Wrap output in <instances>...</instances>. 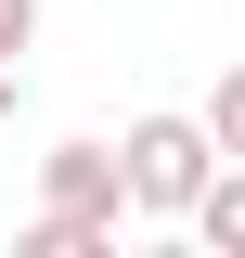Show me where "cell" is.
Listing matches in <instances>:
<instances>
[{
    "label": "cell",
    "mask_w": 245,
    "mask_h": 258,
    "mask_svg": "<svg viewBox=\"0 0 245 258\" xmlns=\"http://www.w3.org/2000/svg\"><path fill=\"white\" fill-rule=\"evenodd\" d=\"M116 155H129V220H194V207H207V181H219V129L155 103V116L116 129Z\"/></svg>",
    "instance_id": "6da1fadb"
},
{
    "label": "cell",
    "mask_w": 245,
    "mask_h": 258,
    "mask_svg": "<svg viewBox=\"0 0 245 258\" xmlns=\"http://www.w3.org/2000/svg\"><path fill=\"white\" fill-rule=\"evenodd\" d=\"M39 207L52 220H129V155L116 142H52L39 155Z\"/></svg>",
    "instance_id": "7a4b0ae2"
},
{
    "label": "cell",
    "mask_w": 245,
    "mask_h": 258,
    "mask_svg": "<svg viewBox=\"0 0 245 258\" xmlns=\"http://www.w3.org/2000/svg\"><path fill=\"white\" fill-rule=\"evenodd\" d=\"M194 245H219V258H245V155H219V181H207V207H194Z\"/></svg>",
    "instance_id": "3957f363"
},
{
    "label": "cell",
    "mask_w": 245,
    "mask_h": 258,
    "mask_svg": "<svg viewBox=\"0 0 245 258\" xmlns=\"http://www.w3.org/2000/svg\"><path fill=\"white\" fill-rule=\"evenodd\" d=\"M13 258H116V220H52V207H39V220L13 232Z\"/></svg>",
    "instance_id": "277c9868"
},
{
    "label": "cell",
    "mask_w": 245,
    "mask_h": 258,
    "mask_svg": "<svg viewBox=\"0 0 245 258\" xmlns=\"http://www.w3.org/2000/svg\"><path fill=\"white\" fill-rule=\"evenodd\" d=\"M194 116H207V129H219V155H245V64H232V78H219V91H207V103H194Z\"/></svg>",
    "instance_id": "5b68a950"
},
{
    "label": "cell",
    "mask_w": 245,
    "mask_h": 258,
    "mask_svg": "<svg viewBox=\"0 0 245 258\" xmlns=\"http://www.w3.org/2000/svg\"><path fill=\"white\" fill-rule=\"evenodd\" d=\"M0 52H39V0H0Z\"/></svg>",
    "instance_id": "8992f818"
},
{
    "label": "cell",
    "mask_w": 245,
    "mask_h": 258,
    "mask_svg": "<svg viewBox=\"0 0 245 258\" xmlns=\"http://www.w3.org/2000/svg\"><path fill=\"white\" fill-rule=\"evenodd\" d=\"M13 103H26V52H0V116H13Z\"/></svg>",
    "instance_id": "52a82bcc"
}]
</instances>
